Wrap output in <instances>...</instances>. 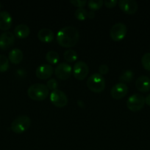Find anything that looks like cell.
Listing matches in <instances>:
<instances>
[{"mask_svg":"<svg viewBox=\"0 0 150 150\" xmlns=\"http://www.w3.org/2000/svg\"><path fill=\"white\" fill-rule=\"evenodd\" d=\"M99 72L101 75H105L109 72V67L105 64H102L99 67Z\"/></svg>","mask_w":150,"mask_h":150,"instance_id":"83f0119b","label":"cell"},{"mask_svg":"<svg viewBox=\"0 0 150 150\" xmlns=\"http://www.w3.org/2000/svg\"><path fill=\"white\" fill-rule=\"evenodd\" d=\"M63 57H64L65 60H66L69 62H73L77 59L78 55L77 53L74 50L68 49L63 54Z\"/></svg>","mask_w":150,"mask_h":150,"instance_id":"ffe728a7","label":"cell"},{"mask_svg":"<svg viewBox=\"0 0 150 150\" xmlns=\"http://www.w3.org/2000/svg\"><path fill=\"white\" fill-rule=\"evenodd\" d=\"M87 4H88V7L94 11V10H96L101 8L104 4V1L102 0H89Z\"/></svg>","mask_w":150,"mask_h":150,"instance_id":"603a6c76","label":"cell"},{"mask_svg":"<svg viewBox=\"0 0 150 150\" xmlns=\"http://www.w3.org/2000/svg\"><path fill=\"white\" fill-rule=\"evenodd\" d=\"M119 6L121 10L126 14H134L138 8V3L135 0H120Z\"/></svg>","mask_w":150,"mask_h":150,"instance_id":"8fae6325","label":"cell"},{"mask_svg":"<svg viewBox=\"0 0 150 150\" xmlns=\"http://www.w3.org/2000/svg\"><path fill=\"white\" fill-rule=\"evenodd\" d=\"M89 73V67L86 62L83 61H78L75 63L73 68L74 77L78 80H83Z\"/></svg>","mask_w":150,"mask_h":150,"instance_id":"ba28073f","label":"cell"},{"mask_svg":"<svg viewBox=\"0 0 150 150\" xmlns=\"http://www.w3.org/2000/svg\"><path fill=\"white\" fill-rule=\"evenodd\" d=\"M135 86L141 92H147L150 90V79L146 76H141L135 81Z\"/></svg>","mask_w":150,"mask_h":150,"instance_id":"5bb4252c","label":"cell"},{"mask_svg":"<svg viewBox=\"0 0 150 150\" xmlns=\"http://www.w3.org/2000/svg\"><path fill=\"white\" fill-rule=\"evenodd\" d=\"M145 103L149 106H150V94L145 98Z\"/></svg>","mask_w":150,"mask_h":150,"instance_id":"4dcf8cb0","label":"cell"},{"mask_svg":"<svg viewBox=\"0 0 150 150\" xmlns=\"http://www.w3.org/2000/svg\"><path fill=\"white\" fill-rule=\"evenodd\" d=\"M1 2H0V9H1Z\"/></svg>","mask_w":150,"mask_h":150,"instance_id":"1f68e13d","label":"cell"},{"mask_svg":"<svg viewBox=\"0 0 150 150\" xmlns=\"http://www.w3.org/2000/svg\"><path fill=\"white\" fill-rule=\"evenodd\" d=\"M46 86L48 87L49 89L54 91L57 89V86H58V83H57V80L54 79H51L46 82Z\"/></svg>","mask_w":150,"mask_h":150,"instance_id":"484cf974","label":"cell"},{"mask_svg":"<svg viewBox=\"0 0 150 150\" xmlns=\"http://www.w3.org/2000/svg\"><path fill=\"white\" fill-rule=\"evenodd\" d=\"M38 38L41 42H50L54 40V34L51 29L49 28H43L38 31Z\"/></svg>","mask_w":150,"mask_h":150,"instance_id":"2e32d148","label":"cell"},{"mask_svg":"<svg viewBox=\"0 0 150 150\" xmlns=\"http://www.w3.org/2000/svg\"><path fill=\"white\" fill-rule=\"evenodd\" d=\"M72 71L73 70H72L71 66L66 62L60 63L54 69L55 76L62 80H66L69 79L71 75Z\"/></svg>","mask_w":150,"mask_h":150,"instance_id":"9c48e42d","label":"cell"},{"mask_svg":"<svg viewBox=\"0 0 150 150\" xmlns=\"http://www.w3.org/2000/svg\"><path fill=\"white\" fill-rule=\"evenodd\" d=\"M12 16L7 11L0 12V29L1 30H8L12 26Z\"/></svg>","mask_w":150,"mask_h":150,"instance_id":"9a60e30c","label":"cell"},{"mask_svg":"<svg viewBox=\"0 0 150 150\" xmlns=\"http://www.w3.org/2000/svg\"><path fill=\"white\" fill-rule=\"evenodd\" d=\"M9 59L4 55L0 54V73H3L8 70Z\"/></svg>","mask_w":150,"mask_h":150,"instance_id":"cb8c5ba5","label":"cell"},{"mask_svg":"<svg viewBox=\"0 0 150 150\" xmlns=\"http://www.w3.org/2000/svg\"><path fill=\"white\" fill-rule=\"evenodd\" d=\"M50 101L56 107L63 108L68 103V97L63 91L56 89L50 94Z\"/></svg>","mask_w":150,"mask_h":150,"instance_id":"52a82bcc","label":"cell"},{"mask_svg":"<svg viewBox=\"0 0 150 150\" xmlns=\"http://www.w3.org/2000/svg\"><path fill=\"white\" fill-rule=\"evenodd\" d=\"M56 38L58 44L62 47L71 48L74 46L79 41V33L74 26H64L57 32Z\"/></svg>","mask_w":150,"mask_h":150,"instance_id":"6da1fadb","label":"cell"},{"mask_svg":"<svg viewBox=\"0 0 150 150\" xmlns=\"http://www.w3.org/2000/svg\"><path fill=\"white\" fill-rule=\"evenodd\" d=\"M70 2L73 4L74 6L79 7H83L87 3L86 0H71Z\"/></svg>","mask_w":150,"mask_h":150,"instance_id":"4316f807","label":"cell"},{"mask_svg":"<svg viewBox=\"0 0 150 150\" xmlns=\"http://www.w3.org/2000/svg\"><path fill=\"white\" fill-rule=\"evenodd\" d=\"M128 86L126 83H117L115 84L110 90V95L112 98L116 100L121 99L124 96H126L128 92Z\"/></svg>","mask_w":150,"mask_h":150,"instance_id":"30bf717a","label":"cell"},{"mask_svg":"<svg viewBox=\"0 0 150 150\" xmlns=\"http://www.w3.org/2000/svg\"><path fill=\"white\" fill-rule=\"evenodd\" d=\"M94 17H95V13L93 10L88 11V18H94Z\"/></svg>","mask_w":150,"mask_h":150,"instance_id":"f546056e","label":"cell"},{"mask_svg":"<svg viewBox=\"0 0 150 150\" xmlns=\"http://www.w3.org/2000/svg\"><path fill=\"white\" fill-rule=\"evenodd\" d=\"M49 94V89L46 84L37 83L31 85L27 89V95L34 100H44Z\"/></svg>","mask_w":150,"mask_h":150,"instance_id":"7a4b0ae2","label":"cell"},{"mask_svg":"<svg viewBox=\"0 0 150 150\" xmlns=\"http://www.w3.org/2000/svg\"><path fill=\"white\" fill-rule=\"evenodd\" d=\"M86 85L90 90L99 93L102 92L105 88V79L102 75L95 73L88 77Z\"/></svg>","mask_w":150,"mask_h":150,"instance_id":"3957f363","label":"cell"},{"mask_svg":"<svg viewBox=\"0 0 150 150\" xmlns=\"http://www.w3.org/2000/svg\"><path fill=\"white\" fill-rule=\"evenodd\" d=\"M141 64L147 71H150V53H145L141 57Z\"/></svg>","mask_w":150,"mask_h":150,"instance_id":"d4e9b609","label":"cell"},{"mask_svg":"<svg viewBox=\"0 0 150 150\" xmlns=\"http://www.w3.org/2000/svg\"><path fill=\"white\" fill-rule=\"evenodd\" d=\"M74 16L79 21H83L88 18V10L83 7H79L74 12Z\"/></svg>","mask_w":150,"mask_h":150,"instance_id":"7402d4cb","label":"cell"},{"mask_svg":"<svg viewBox=\"0 0 150 150\" xmlns=\"http://www.w3.org/2000/svg\"><path fill=\"white\" fill-rule=\"evenodd\" d=\"M54 72L52 66L49 64H42L37 67L35 75L40 79H47L51 76Z\"/></svg>","mask_w":150,"mask_h":150,"instance_id":"7c38bea8","label":"cell"},{"mask_svg":"<svg viewBox=\"0 0 150 150\" xmlns=\"http://www.w3.org/2000/svg\"><path fill=\"white\" fill-rule=\"evenodd\" d=\"M134 76V73L131 70H126L122 73L119 77V81L121 83H129L132 80Z\"/></svg>","mask_w":150,"mask_h":150,"instance_id":"44dd1931","label":"cell"},{"mask_svg":"<svg viewBox=\"0 0 150 150\" xmlns=\"http://www.w3.org/2000/svg\"><path fill=\"white\" fill-rule=\"evenodd\" d=\"M30 125V118L27 115H21L12 122L10 128L15 133H22L27 130Z\"/></svg>","mask_w":150,"mask_h":150,"instance_id":"277c9868","label":"cell"},{"mask_svg":"<svg viewBox=\"0 0 150 150\" xmlns=\"http://www.w3.org/2000/svg\"><path fill=\"white\" fill-rule=\"evenodd\" d=\"M145 105V98L142 95L135 93L128 98L126 106L130 111H138L142 109Z\"/></svg>","mask_w":150,"mask_h":150,"instance_id":"5b68a950","label":"cell"},{"mask_svg":"<svg viewBox=\"0 0 150 150\" xmlns=\"http://www.w3.org/2000/svg\"><path fill=\"white\" fill-rule=\"evenodd\" d=\"M15 42V35L10 32H5L0 35V48L7 50L13 46Z\"/></svg>","mask_w":150,"mask_h":150,"instance_id":"4fadbf2b","label":"cell"},{"mask_svg":"<svg viewBox=\"0 0 150 150\" xmlns=\"http://www.w3.org/2000/svg\"><path fill=\"white\" fill-rule=\"evenodd\" d=\"M127 33V27L122 22L113 25L110 30V36L114 41H120L124 38Z\"/></svg>","mask_w":150,"mask_h":150,"instance_id":"8992f818","label":"cell"},{"mask_svg":"<svg viewBox=\"0 0 150 150\" xmlns=\"http://www.w3.org/2000/svg\"><path fill=\"white\" fill-rule=\"evenodd\" d=\"M59 58V54L55 51H49L46 54V59L51 64H57Z\"/></svg>","mask_w":150,"mask_h":150,"instance_id":"d6986e66","label":"cell"},{"mask_svg":"<svg viewBox=\"0 0 150 150\" xmlns=\"http://www.w3.org/2000/svg\"><path fill=\"white\" fill-rule=\"evenodd\" d=\"M117 0H106L104 1V4L106 7L110 8V7H114L117 4Z\"/></svg>","mask_w":150,"mask_h":150,"instance_id":"f1b7e54d","label":"cell"},{"mask_svg":"<svg viewBox=\"0 0 150 150\" xmlns=\"http://www.w3.org/2000/svg\"><path fill=\"white\" fill-rule=\"evenodd\" d=\"M30 33L29 27L25 23H20L17 25L14 29V35L19 38H26Z\"/></svg>","mask_w":150,"mask_h":150,"instance_id":"e0dca14e","label":"cell"},{"mask_svg":"<svg viewBox=\"0 0 150 150\" xmlns=\"http://www.w3.org/2000/svg\"><path fill=\"white\" fill-rule=\"evenodd\" d=\"M23 52L19 48H13L10 51L8 55V59L13 64H19L23 59Z\"/></svg>","mask_w":150,"mask_h":150,"instance_id":"ac0fdd59","label":"cell"}]
</instances>
